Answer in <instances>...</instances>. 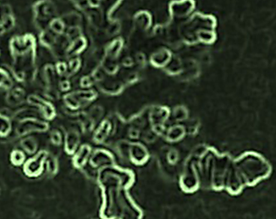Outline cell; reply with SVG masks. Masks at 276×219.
Here are the masks:
<instances>
[{"label":"cell","mask_w":276,"mask_h":219,"mask_svg":"<svg viewBox=\"0 0 276 219\" xmlns=\"http://www.w3.org/2000/svg\"><path fill=\"white\" fill-rule=\"evenodd\" d=\"M233 164L245 188L258 186L268 179L273 172L272 165L267 158L253 151L240 155L233 161Z\"/></svg>","instance_id":"obj_1"},{"label":"cell","mask_w":276,"mask_h":219,"mask_svg":"<svg viewBox=\"0 0 276 219\" xmlns=\"http://www.w3.org/2000/svg\"><path fill=\"white\" fill-rule=\"evenodd\" d=\"M11 130V124L9 121L3 117H0V134L6 135Z\"/></svg>","instance_id":"obj_2"}]
</instances>
